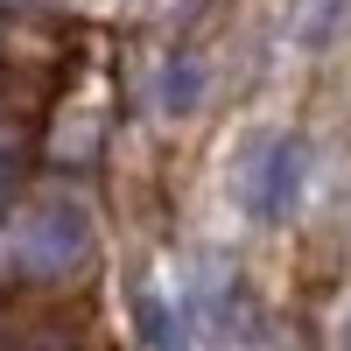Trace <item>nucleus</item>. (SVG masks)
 Listing matches in <instances>:
<instances>
[{
	"mask_svg": "<svg viewBox=\"0 0 351 351\" xmlns=\"http://www.w3.org/2000/svg\"><path fill=\"white\" fill-rule=\"evenodd\" d=\"M0 8H28V0H0Z\"/></svg>",
	"mask_w": 351,
	"mask_h": 351,
	"instance_id": "obj_7",
	"label": "nucleus"
},
{
	"mask_svg": "<svg viewBox=\"0 0 351 351\" xmlns=\"http://www.w3.org/2000/svg\"><path fill=\"white\" fill-rule=\"evenodd\" d=\"M0 84H8V56H0Z\"/></svg>",
	"mask_w": 351,
	"mask_h": 351,
	"instance_id": "obj_8",
	"label": "nucleus"
},
{
	"mask_svg": "<svg viewBox=\"0 0 351 351\" xmlns=\"http://www.w3.org/2000/svg\"><path fill=\"white\" fill-rule=\"evenodd\" d=\"M337 351H351V316H344V330H337Z\"/></svg>",
	"mask_w": 351,
	"mask_h": 351,
	"instance_id": "obj_6",
	"label": "nucleus"
},
{
	"mask_svg": "<svg viewBox=\"0 0 351 351\" xmlns=\"http://www.w3.org/2000/svg\"><path fill=\"white\" fill-rule=\"evenodd\" d=\"M92 211L77 197H43L28 211L0 218V288H49L92 267Z\"/></svg>",
	"mask_w": 351,
	"mask_h": 351,
	"instance_id": "obj_1",
	"label": "nucleus"
},
{
	"mask_svg": "<svg viewBox=\"0 0 351 351\" xmlns=\"http://www.w3.org/2000/svg\"><path fill=\"white\" fill-rule=\"evenodd\" d=\"M309 190V141L302 134H260L239 155V211L253 225H288Z\"/></svg>",
	"mask_w": 351,
	"mask_h": 351,
	"instance_id": "obj_2",
	"label": "nucleus"
},
{
	"mask_svg": "<svg viewBox=\"0 0 351 351\" xmlns=\"http://www.w3.org/2000/svg\"><path fill=\"white\" fill-rule=\"evenodd\" d=\"M204 99V71H197V56H176V64L162 71V106L169 112H197Z\"/></svg>",
	"mask_w": 351,
	"mask_h": 351,
	"instance_id": "obj_5",
	"label": "nucleus"
},
{
	"mask_svg": "<svg viewBox=\"0 0 351 351\" xmlns=\"http://www.w3.org/2000/svg\"><path fill=\"white\" fill-rule=\"evenodd\" d=\"M134 330L148 351H190V330H183V309H176L162 288H134Z\"/></svg>",
	"mask_w": 351,
	"mask_h": 351,
	"instance_id": "obj_3",
	"label": "nucleus"
},
{
	"mask_svg": "<svg viewBox=\"0 0 351 351\" xmlns=\"http://www.w3.org/2000/svg\"><path fill=\"white\" fill-rule=\"evenodd\" d=\"M344 21H351V0H302V14H295V43H302V49H324Z\"/></svg>",
	"mask_w": 351,
	"mask_h": 351,
	"instance_id": "obj_4",
	"label": "nucleus"
}]
</instances>
